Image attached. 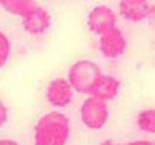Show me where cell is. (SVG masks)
Masks as SVG:
<instances>
[{"instance_id": "cell-1", "label": "cell", "mask_w": 155, "mask_h": 145, "mask_svg": "<svg viewBox=\"0 0 155 145\" xmlns=\"http://www.w3.org/2000/svg\"><path fill=\"white\" fill-rule=\"evenodd\" d=\"M68 137L70 120L58 110H52L42 115L34 127L35 145H67Z\"/></svg>"}, {"instance_id": "cell-4", "label": "cell", "mask_w": 155, "mask_h": 145, "mask_svg": "<svg viewBox=\"0 0 155 145\" xmlns=\"http://www.w3.org/2000/svg\"><path fill=\"white\" fill-rule=\"evenodd\" d=\"M87 25L94 34L102 35L117 27V14L107 5H97L88 12Z\"/></svg>"}, {"instance_id": "cell-15", "label": "cell", "mask_w": 155, "mask_h": 145, "mask_svg": "<svg viewBox=\"0 0 155 145\" xmlns=\"http://www.w3.org/2000/svg\"><path fill=\"white\" fill-rule=\"evenodd\" d=\"M127 145H153V142H150V140H134Z\"/></svg>"}, {"instance_id": "cell-10", "label": "cell", "mask_w": 155, "mask_h": 145, "mask_svg": "<svg viewBox=\"0 0 155 145\" xmlns=\"http://www.w3.org/2000/svg\"><path fill=\"white\" fill-rule=\"evenodd\" d=\"M35 5L37 4L32 0H0V7L8 14L18 15V17H25Z\"/></svg>"}, {"instance_id": "cell-9", "label": "cell", "mask_w": 155, "mask_h": 145, "mask_svg": "<svg viewBox=\"0 0 155 145\" xmlns=\"http://www.w3.org/2000/svg\"><path fill=\"white\" fill-rule=\"evenodd\" d=\"M118 92H120V80H118L117 77H114V75H104L102 74L100 78H98V80L95 82V85L92 87L88 97L97 98V100H102V102L107 104L108 100H114V98L117 97Z\"/></svg>"}, {"instance_id": "cell-2", "label": "cell", "mask_w": 155, "mask_h": 145, "mask_svg": "<svg viewBox=\"0 0 155 145\" xmlns=\"http://www.w3.org/2000/svg\"><path fill=\"white\" fill-rule=\"evenodd\" d=\"M100 75H102L100 67H98L95 62L84 58V60L75 62L70 67L67 82L70 84L72 90L88 95L92 90V87L95 85V82L100 78Z\"/></svg>"}, {"instance_id": "cell-8", "label": "cell", "mask_w": 155, "mask_h": 145, "mask_svg": "<svg viewBox=\"0 0 155 145\" xmlns=\"http://www.w3.org/2000/svg\"><path fill=\"white\" fill-rule=\"evenodd\" d=\"M118 10L125 20L142 22L153 14V4L145 0H124L118 5Z\"/></svg>"}, {"instance_id": "cell-3", "label": "cell", "mask_w": 155, "mask_h": 145, "mask_svg": "<svg viewBox=\"0 0 155 145\" xmlns=\"http://www.w3.org/2000/svg\"><path fill=\"white\" fill-rule=\"evenodd\" d=\"M110 112L105 102L87 97L80 107V120L90 130H100L108 122Z\"/></svg>"}, {"instance_id": "cell-16", "label": "cell", "mask_w": 155, "mask_h": 145, "mask_svg": "<svg viewBox=\"0 0 155 145\" xmlns=\"http://www.w3.org/2000/svg\"><path fill=\"white\" fill-rule=\"evenodd\" d=\"M100 145H120V143H115V142H112V140H107V142H102Z\"/></svg>"}, {"instance_id": "cell-12", "label": "cell", "mask_w": 155, "mask_h": 145, "mask_svg": "<svg viewBox=\"0 0 155 145\" xmlns=\"http://www.w3.org/2000/svg\"><path fill=\"white\" fill-rule=\"evenodd\" d=\"M10 52H12V44H10V38L0 30V68L7 64L8 57H10Z\"/></svg>"}, {"instance_id": "cell-6", "label": "cell", "mask_w": 155, "mask_h": 145, "mask_svg": "<svg viewBox=\"0 0 155 145\" xmlns=\"http://www.w3.org/2000/svg\"><path fill=\"white\" fill-rule=\"evenodd\" d=\"M45 97H47V102L52 107L64 108L67 105H70V102L74 100V90H72L70 84L67 82V78L58 77L48 84L47 90H45Z\"/></svg>"}, {"instance_id": "cell-5", "label": "cell", "mask_w": 155, "mask_h": 145, "mask_svg": "<svg viewBox=\"0 0 155 145\" xmlns=\"http://www.w3.org/2000/svg\"><path fill=\"white\" fill-rule=\"evenodd\" d=\"M98 50L104 57L107 58H118L124 55L125 48H127V40H125L124 32L118 27L112 28V30L105 32V34L98 35Z\"/></svg>"}, {"instance_id": "cell-13", "label": "cell", "mask_w": 155, "mask_h": 145, "mask_svg": "<svg viewBox=\"0 0 155 145\" xmlns=\"http://www.w3.org/2000/svg\"><path fill=\"white\" fill-rule=\"evenodd\" d=\"M8 120V110L2 102H0V127H4Z\"/></svg>"}, {"instance_id": "cell-7", "label": "cell", "mask_w": 155, "mask_h": 145, "mask_svg": "<svg viewBox=\"0 0 155 145\" xmlns=\"http://www.w3.org/2000/svg\"><path fill=\"white\" fill-rule=\"evenodd\" d=\"M52 24V17L44 7L40 5H35L30 12H28L25 17H22V25H24V30L30 35H40L50 28Z\"/></svg>"}, {"instance_id": "cell-14", "label": "cell", "mask_w": 155, "mask_h": 145, "mask_svg": "<svg viewBox=\"0 0 155 145\" xmlns=\"http://www.w3.org/2000/svg\"><path fill=\"white\" fill-rule=\"evenodd\" d=\"M0 145H20V143L12 140V138H0Z\"/></svg>"}, {"instance_id": "cell-11", "label": "cell", "mask_w": 155, "mask_h": 145, "mask_svg": "<svg viewBox=\"0 0 155 145\" xmlns=\"http://www.w3.org/2000/svg\"><path fill=\"white\" fill-rule=\"evenodd\" d=\"M137 127L145 133H155V110L153 108H145V110L138 112L137 118Z\"/></svg>"}]
</instances>
